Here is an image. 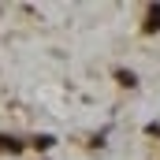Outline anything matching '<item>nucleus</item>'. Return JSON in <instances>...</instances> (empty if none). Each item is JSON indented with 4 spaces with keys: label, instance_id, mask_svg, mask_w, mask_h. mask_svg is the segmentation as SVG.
Returning a JSON list of instances; mask_svg holds the SVG:
<instances>
[{
    "label": "nucleus",
    "instance_id": "f257e3e1",
    "mask_svg": "<svg viewBox=\"0 0 160 160\" xmlns=\"http://www.w3.org/2000/svg\"><path fill=\"white\" fill-rule=\"evenodd\" d=\"M145 30H160V8L149 11V22H145Z\"/></svg>",
    "mask_w": 160,
    "mask_h": 160
},
{
    "label": "nucleus",
    "instance_id": "f03ea898",
    "mask_svg": "<svg viewBox=\"0 0 160 160\" xmlns=\"http://www.w3.org/2000/svg\"><path fill=\"white\" fill-rule=\"evenodd\" d=\"M0 145H4V149H11V153H19V149H22V145H19V142H11V138H0Z\"/></svg>",
    "mask_w": 160,
    "mask_h": 160
},
{
    "label": "nucleus",
    "instance_id": "7ed1b4c3",
    "mask_svg": "<svg viewBox=\"0 0 160 160\" xmlns=\"http://www.w3.org/2000/svg\"><path fill=\"white\" fill-rule=\"evenodd\" d=\"M119 82H123V86H134V82H138V78H134L130 71H119Z\"/></svg>",
    "mask_w": 160,
    "mask_h": 160
}]
</instances>
